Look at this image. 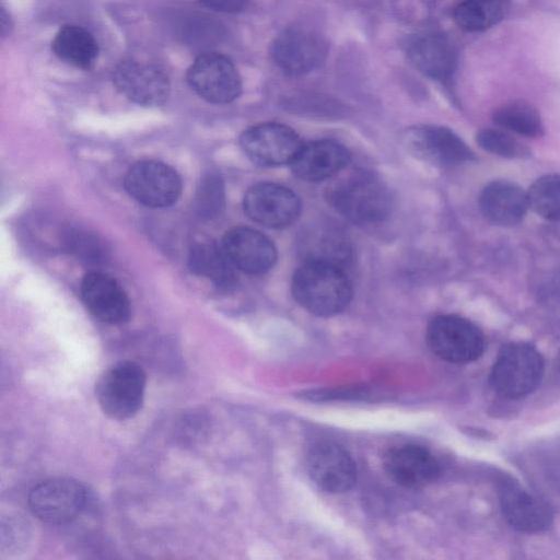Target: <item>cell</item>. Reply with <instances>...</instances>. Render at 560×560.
<instances>
[{
    "mask_svg": "<svg viewBox=\"0 0 560 560\" xmlns=\"http://www.w3.org/2000/svg\"><path fill=\"white\" fill-rule=\"evenodd\" d=\"M81 295L86 308L107 324H122L130 317V300L112 276L92 271L81 282Z\"/></svg>",
    "mask_w": 560,
    "mask_h": 560,
    "instance_id": "obj_17",
    "label": "cell"
},
{
    "mask_svg": "<svg viewBox=\"0 0 560 560\" xmlns=\"http://www.w3.org/2000/svg\"><path fill=\"white\" fill-rule=\"evenodd\" d=\"M51 49L61 61L82 70L92 69L98 57V45L93 34L74 24L59 28L51 42Z\"/></svg>",
    "mask_w": 560,
    "mask_h": 560,
    "instance_id": "obj_24",
    "label": "cell"
},
{
    "mask_svg": "<svg viewBox=\"0 0 560 560\" xmlns=\"http://www.w3.org/2000/svg\"><path fill=\"white\" fill-rule=\"evenodd\" d=\"M388 476L406 488H421L433 482L440 474V465L425 447L405 444L390 448L384 457Z\"/></svg>",
    "mask_w": 560,
    "mask_h": 560,
    "instance_id": "obj_18",
    "label": "cell"
},
{
    "mask_svg": "<svg viewBox=\"0 0 560 560\" xmlns=\"http://www.w3.org/2000/svg\"><path fill=\"white\" fill-rule=\"evenodd\" d=\"M478 202L487 221L503 228L518 224L529 209L527 191L511 180L488 183L481 190Z\"/></svg>",
    "mask_w": 560,
    "mask_h": 560,
    "instance_id": "obj_20",
    "label": "cell"
},
{
    "mask_svg": "<svg viewBox=\"0 0 560 560\" xmlns=\"http://www.w3.org/2000/svg\"><path fill=\"white\" fill-rule=\"evenodd\" d=\"M86 504L85 488L67 477L46 479L28 494L33 514L48 524H66L78 517Z\"/></svg>",
    "mask_w": 560,
    "mask_h": 560,
    "instance_id": "obj_7",
    "label": "cell"
},
{
    "mask_svg": "<svg viewBox=\"0 0 560 560\" xmlns=\"http://www.w3.org/2000/svg\"><path fill=\"white\" fill-rule=\"evenodd\" d=\"M206 8L222 12L236 13L244 10L249 0H199Z\"/></svg>",
    "mask_w": 560,
    "mask_h": 560,
    "instance_id": "obj_31",
    "label": "cell"
},
{
    "mask_svg": "<svg viewBox=\"0 0 560 560\" xmlns=\"http://www.w3.org/2000/svg\"><path fill=\"white\" fill-rule=\"evenodd\" d=\"M0 25L2 37L8 36L11 33L13 24L9 13L5 11V8L3 5H1Z\"/></svg>",
    "mask_w": 560,
    "mask_h": 560,
    "instance_id": "obj_32",
    "label": "cell"
},
{
    "mask_svg": "<svg viewBox=\"0 0 560 560\" xmlns=\"http://www.w3.org/2000/svg\"><path fill=\"white\" fill-rule=\"evenodd\" d=\"M224 207V186L221 177L209 173L202 177L196 194V208L200 215L212 218Z\"/></svg>",
    "mask_w": 560,
    "mask_h": 560,
    "instance_id": "obj_29",
    "label": "cell"
},
{
    "mask_svg": "<svg viewBox=\"0 0 560 560\" xmlns=\"http://www.w3.org/2000/svg\"><path fill=\"white\" fill-rule=\"evenodd\" d=\"M528 207L548 220H560V175L539 177L527 190Z\"/></svg>",
    "mask_w": 560,
    "mask_h": 560,
    "instance_id": "obj_27",
    "label": "cell"
},
{
    "mask_svg": "<svg viewBox=\"0 0 560 560\" xmlns=\"http://www.w3.org/2000/svg\"><path fill=\"white\" fill-rule=\"evenodd\" d=\"M478 144L492 154L506 159H524L529 150L503 129L485 128L476 137Z\"/></svg>",
    "mask_w": 560,
    "mask_h": 560,
    "instance_id": "obj_28",
    "label": "cell"
},
{
    "mask_svg": "<svg viewBox=\"0 0 560 560\" xmlns=\"http://www.w3.org/2000/svg\"><path fill=\"white\" fill-rule=\"evenodd\" d=\"M304 261H320L345 267L351 258V246L343 232L330 223H318L301 237Z\"/></svg>",
    "mask_w": 560,
    "mask_h": 560,
    "instance_id": "obj_21",
    "label": "cell"
},
{
    "mask_svg": "<svg viewBox=\"0 0 560 560\" xmlns=\"http://www.w3.org/2000/svg\"><path fill=\"white\" fill-rule=\"evenodd\" d=\"M128 194L150 208H165L177 201L182 179L170 165L154 160L139 161L131 165L124 179Z\"/></svg>",
    "mask_w": 560,
    "mask_h": 560,
    "instance_id": "obj_8",
    "label": "cell"
},
{
    "mask_svg": "<svg viewBox=\"0 0 560 560\" xmlns=\"http://www.w3.org/2000/svg\"><path fill=\"white\" fill-rule=\"evenodd\" d=\"M430 350L451 363H469L480 358L486 348L482 331L462 316L445 314L430 320L425 332Z\"/></svg>",
    "mask_w": 560,
    "mask_h": 560,
    "instance_id": "obj_5",
    "label": "cell"
},
{
    "mask_svg": "<svg viewBox=\"0 0 560 560\" xmlns=\"http://www.w3.org/2000/svg\"><path fill=\"white\" fill-rule=\"evenodd\" d=\"M305 463L312 480L326 492L342 493L355 483V463L350 453L337 443L323 441L313 444L306 453Z\"/></svg>",
    "mask_w": 560,
    "mask_h": 560,
    "instance_id": "obj_13",
    "label": "cell"
},
{
    "mask_svg": "<svg viewBox=\"0 0 560 560\" xmlns=\"http://www.w3.org/2000/svg\"><path fill=\"white\" fill-rule=\"evenodd\" d=\"M544 374V360L532 345L513 341L500 350L490 372L492 389L508 399L523 398L533 393Z\"/></svg>",
    "mask_w": 560,
    "mask_h": 560,
    "instance_id": "obj_3",
    "label": "cell"
},
{
    "mask_svg": "<svg viewBox=\"0 0 560 560\" xmlns=\"http://www.w3.org/2000/svg\"><path fill=\"white\" fill-rule=\"evenodd\" d=\"M188 261L192 272L207 278L220 289H232L237 282V269L221 243L205 241L194 244Z\"/></svg>",
    "mask_w": 560,
    "mask_h": 560,
    "instance_id": "obj_23",
    "label": "cell"
},
{
    "mask_svg": "<svg viewBox=\"0 0 560 560\" xmlns=\"http://www.w3.org/2000/svg\"><path fill=\"white\" fill-rule=\"evenodd\" d=\"M221 244L236 269L248 275L267 272L277 259V249L272 241L252 228L231 229L223 236Z\"/></svg>",
    "mask_w": 560,
    "mask_h": 560,
    "instance_id": "obj_15",
    "label": "cell"
},
{
    "mask_svg": "<svg viewBox=\"0 0 560 560\" xmlns=\"http://www.w3.org/2000/svg\"><path fill=\"white\" fill-rule=\"evenodd\" d=\"M493 121L504 130L537 138L544 135V125L538 110L524 101H512L499 106L493 115Z\"/></svg>",
    "mask_w": 560,
    "mask_h": 560,
    "instance_id": "obj_26",
    "label": "cell"
},
{
    "mask_svg": "<svg viewBox=\"0 0 560 560\" xmlns=\"http://www.w3.org/2000/svg\"><path fill=\"white\" fill-rule=\"evenodd\" d=\"M186 80L201 98L213 104L233 102L242 92V80L233 62L217 52L199 55L189 66Z\"/></svg>",
    "mask_w": 560,
    "mask_h": 560,
    "instance_id": "obj_6",
    "label": "cell"
},
{
    "mask_svg": "<svg viewBox=\"0 0 560 560\" xmlns=\"http://www.w3.org/2000/svg\"><path fill=\"white\" fill-rule=\"evenodd\" d=\"M291 291L300 306L316 316H332L351 301V282L342 267L304 261L292 276Z\"/></svg>",
    "mask_w": 560,
    "mask_h": 560,
    "instance_id": "obj_1",
    "label": "cell"
},
{
    "mask_svg": "<svg viewBox=\"0 0 560 560\" xmlns=\"http://www.w3.org/2000/svg\"><path fill=\"white\" fill-rule=\"evenodd\" d=\"M271 56L281 71L299 77L317 69L325 61L327 44L312 30L293 27L275 39Z\"/></svg>",
    "mask_w": 560,
    "mask_h": 560,
    "instance_id": "obj_11",
    "label": "cell"
},
{
    "mask_svg": "<svg viewBox=\"0 0 560 560\" xmlns=\"http://www.w3.org/2000/svg\"><path fill=\"white\" fill-rule=\"evenodd\" d=\"M409 58L423 74L435 80H447L456 63L452 43L440 33L418 37L409 47Z\"/></svg>",
    "mask_w": 560,
    "mask_h": 560,
    "instance_id": "obj_22",
    "label": "cell"
},
{
    "mask_svg": "<svg viewBox=\"0 0 560 560\" xmlns=\"http://www.w3.org/2000/svg\"><path fill=\"white\" fill-rule=\"evenodd\" d=\"M243 208L249 219L271 229L291 225L300 215L299 196L279 184L259 183L247 189Z\"/></svg>",
    "mask_w": 560,
    "mask_h": 560,
    "instance_id": "obj_10",
    "label": "cell"
},
{
    "mask_svg": "<svg viewBox=\"0 0 560 560\" xmlns=\"http://www.w3.org/2000/svg\"><path fill=\"white\" fill-rule=\"evenodd\" d=\"M509 10V0H465L459 3L453 18L465 32H481L498 24Z\"/></svg>",
    "mask_w": 560,
    "mask_h": 560,
    "instance_id": "obj_25",
    "label": "cell"
},
{
    "mask_svg": "<svg viewBox=\"0 0 560 560\" xmlns=\"http://www.w3.org/2000/svg\"><path fill=\"white\" fill-rule=\"evenodd\" d=\"M498 494L502 514L515 529L533 534L550 526L552 513L549 506L516 481L500 479Z\"/></svg>",
    "mask_w": 560,
    "mask_h": 560,
    "instance_id": "obj_14",
    "label": "cell"
},
{
    "mask_svg": "<svg viewBox=\"0 0 560 560\" xmlns=\"http://www.w3.org/2000/svg\"><path fill=\"white\" fill-rule=\"evenodd\" d=\"M147 375L131 361L118 362L100 376L95 394L106 416L114 420L133 417L143 404Z\"/></svg>",
    "mask_w": 560,
    "mask_h": 560,
    "instance_id": "obj_4",
    "label": "cell"
},
{
    "mask_svg": "<svg viewBox=\"0 0 560 560\" xmlns=\"http://www.w3.org/2000/svg\"><path fill=\"white\" fill-rule=\"evenodd\" d=\"M327 198L340 215L360 225L382 222L393 206L387 186L374 173L362 170L334 182Z\"/></svg>",
    "mask_w": 560,
    "mask_h": 560,
    "instance_id": "obj_2",
    "label": "cell"
},
{
    "mask_svg": "<svg viewBox=\"0 0 560 560\" xmlns=\"http://www.w3.org/2000/svg\"><path fill=\"white\" fill-rule=\"evenodd\" d=\"M113 83L126 98L144 107L163 105L171 92L168 77L162 69L132 59L115 67Z\"/></svg>",
    "mask_w": 560,
    "mask_h": 560,
    "instance_id": "obj_12",
    "label": "cell"
},
{
    "mask_svg": "<svg viewBox=\"0 0 560 560\" xmlns=\"http://www.w3.org/2000/svg\"><path fill=\"white\" fill-rule=\"evenodd\" d=\"M349 161L350 153L345 145L325 139L302 144L290 165L298 178L316 183L336 176Z\"/></svg>",
    "mask_w": 560,
    "mask_h": 560,
    "instance_id": "obj_19",
    "label": "cell"
},
{
    "mask_svg": "<svg viewBox=\"0 0 560 560\" xmlns=\"http://www.w3.org/2000/svg\"><path fill=\"white\" fill-rule=\"evenodd\" d=\"M242 150L259 166L290 164L302 147L298 133L279 122H264L247 128L240 138Z\"/></svg>",
    "mask_w": 560,
    "mask_h": 560,
    "instance_id": "obj_9",
    "label": "cell"
},
{
    "mask_svg": "<svg viewBox=\"0 0 560 560\" xmlns=\"http://www.w3.org/2000/svg\"><path fill=\"white\" fill-rule=\"evenodd\" d=\"M407 147L417 156L434 164L452 166L472 161L474 152L454 131L441 126H424L407 135Z\"/></svg>",
    "mask_w": 560,
    "mask_h": 560,
    "instance_id": "obj_16",
    "label": "cell"
},
{
    "mask_svg": "<svg viewBox=\"0 0 560 560\" xmlns=\"http://www.w3.org/2000/svg\"><path fill=\"white\" fill-rule=\"evenodd\" d=\"M70 248L82 259L97 261L104 257V250L98 240L84 233H73L69 241Z\"/></svg>",
    "mask_w": 560,
    "mask_h": 560,
    "instance_id": "obj_30",
    "label": "cell"
}]
</instances>
